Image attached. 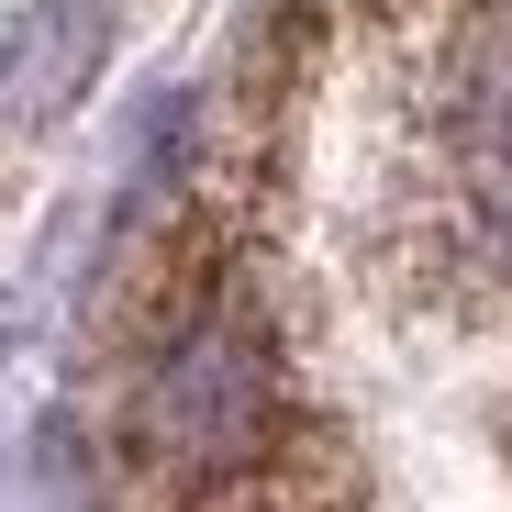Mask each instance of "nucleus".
Instances as JSON below:
<instances>
[{"mask_svg": "<svg viewBox=\"0 0 512 512\" xmlns=\"http://www.w3.org/2000/svg\"><path fill=\"white\" fill-rule=\"evenodd\" d=\"M134 457L179 490H234L279 457V357L245 312H190L134 401Z\"/></svg>", "mask_w": 512, "mask_h": 512, "instance_id": "nucleus-1", "label": "nucleus"}, {"mask_svg": "<svg viewBox=\"0 0 512 512\" xmlns=\"http://www.w3.org/2000/svg\"><path fill=\"white\" fill-rule=\"evenodd\" d=\"M101 45H112V12L101 0H23L0 23V123H56L78 112V90L101 78Z\"/></svg>", "mask_w": 512, "mask_h": 512, "instance_id": "nucleus-2", "label": "nucleus"}, {"mask_svg": "<svg viewBox=\"0 0 512 512\" xmlns=\"http://www.w3.org/2000/svg\"><path fill=\"white\" fill-rule=\"evenodd\" d=\"M501 435H512V423H501Z\"/></svg>", "mask_w": 512, "mask_h": 512, "instance_id": "nucleus-3", "label": "nucleus"}]
</instances>
